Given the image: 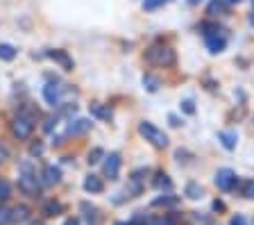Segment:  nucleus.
I'll use <instances>...</instances> for the list:
<instances>
[{
    "mask_svg": "<svg viewBox=\"0 0 254 225\" xmlns=\"http://www.w3.org/2000/svg\"><path fill=\"white\" fill-rule=\"evenodd\" d=\"M202 34H204V46L209 53L218 55L227 48V34L218 25H202Z\"/></svg>",
    "mask_w": 254,
    "mask_h": 225,
    "instance_id": "f257e3e1",
    "label": "nucleus"
},
{
    "mask_svg": "<svg viewBox=\"0 0 254 225\" xmlns=\"http://www.w3.org/2000/svg\"><path fill=\"white\" fill-rule=\"evenodd\" d=\"M145 62L152 66H173L175 64V50L166 43H154L145 50Z\"/></svg>",
    "mask_w": 254,
    "mask_h": 225,
    "instance_id": "f03ea898",
    "label": "nucleus"
},
{
    "mask_svg": "<svg viewBox=\"0 0 254 225\" xmlns=\"http://www.w3.org/2000/svg\"><path fill=\"white\" fill-rule=\"evenodd\" d=\"M138 132H141L143 139L150 141L154 148H166V146H168V134H166L164 130H159L154 123H150V121L138 123Z\"/></svg>",
    "mask_w": 254,
    "mask_h": 225,
    "instance_id": "7ed1b4c3",
    "label": "nucleus"
},
{
    "mask_svg": "<svg viewBox=\"0 0 254 225\" xmlns=\"http://www.w3.org/2000/svg\"><path fill=\"white\" fill-rule=\"evenodd\" d=\"M145 177H148V168H136L127 180V198H136L141 196L143 187H145Z\"/></svg>",
    "mask_w": 254,
    "mask_h": 225,
    "instance_id": "20e7f679",
    "label": "nucleus"
},
{
    "mask_svg": "<svg viewBox=\"0 0 254 225\" xmlns=\"http://www.w3.org/2000/svg\"><path fill=\"white\" fill-rule=\"evenodd\" d=\"M32 132H34V121L21 116V114L11 121V134H14L16 139H30Z\"/></svg>",
    "mask_w": 254,
    "mask_h": 225,
    "instance_id": "39448f33",
    "label": "nucleus"
},
{
    "mask_svg": "<svg viewBox=\"0 0 254 225\" xmlns=\"http://www.w3.org/2000/svg\"><path fill=\"white\" fill-rule=\"evenodd\" d=\"M213 182H216V187L220 189V191H232V189H236L238 177L232 168H220V171L216 173V180H213Z\"/></svg>",
    "mask_w": 254,
    "mask_h": 225,
    "instance_id": "423d86ee",
    "label": "nucleus"
},
{
    "mask_svg": "<svg viewBox=\"0 0 254 225\" xmlns=\"http://www.w3.org/2000/svg\"><path fill=\"white\" fill-rule=\"evenodd\" d=\"M18 189H21L25 196H32V198H37L39 191H41V184H39L37 175H30V173H23L18 177Z\"/></svg>",
    "mask_w": 254,
    "mask_h": 225,
    "instance_id": "0eeeda50",
    "label": "nucleus"
},
{
    "mask_svg": "<svg viewBox=\"0 0 254 225\" xmlns=\"http://www.w3.org/2000/svg\"><path fill=\"white\" fill-rule=\"evenodd\" d=\"M121 155L118 152H109L105 157V164H102V173H105L109 180H118V173H121Z\"/></svg>",
    "mask_w": 254,
    "mask_h": 225,
    "instance_id": "6e6552de",
    "label": "nucleus"
},
{
    "mask_svg": "<svg viewBox=\"0 0 254 225\" xmlns=\"http://www.w3.org/2000/svg\"><path fill=\"white\" fill-rule=\"evenodd\" d=\"M43 98H46L48 105H53V107H57L59 100H62V89H59L55 82H48L46 86H43Z\"/></svg>",
    "mask_w": 254,
    "mask_h": 225,
    "instance_id": "1a4fd4ad",
    "label": "nucleus"
},
{
    "mask_svg": "<svg viewBox=\"0 0 254 225\" xmlns=\"http://www.w3.org/2000/svg\"><path fill=\"white\" fill-rule=\"evenodd\" d=\"M79 209L84 212V219H86V223H89V225H100L102 216H100V209L95 207V205L82 203V205H79Z\"/></svg>",
    "mask_w": 254,
    "mask_h": 225,
    "instance_id": "9d476101",
    "label": "nucleus"
},
{
    "mask_svg": "<svg viewBox=\"0 0 254 225\" xmlns=\"http://www.w3.org/2000/svg\"><path fill=\"white\" fill-rule=\"evenodd\" d=\"M218 139H220V144L227 150H234L238 144V134L232 132V130H220V132H218Z\"/></svg>",
    "mask_w": 254,
    "mask_h": 225,
    "instance_id": "9b49d317",
    "label": "nucleus"
},
{
    "mask_svg": "<svg viewBox=\"0 0 254 225\" xmlns=\"http://www.w3.org/2000/svg\"><path fill=\"white\" fill-rule=\"evenodd\" d=\"M48 55H50V57H53L55 62H59L64 71H73V59H70L68 55L64 53V50H50Z\"/></svg>",
    "mask_w": 254,
    "mask_h": 225,
    "instance_id": "f8f14e48",
    "label": "nucleus"
},
{
    "mask_svg": "<svg viewBox=\"0 0 254 225\" xmlns=\"http://www.w3.org/2000/svg\"><path fill=\"white\" fill-rule=\"evenodd\" d=\"M89 128H91V121H89V118H77V121H73V123L68 125V130H66V137H68V134H82V132H86Z\"/></svg>",
    "mask_w": 254,
    "mask_h": 225,
    "instance_id": "ddd939ff",
    "label": "nucleus"
},
{
    "mask_svg": "<svg viewBox=\"0 0 254 225\" xmlns=\"http://www.w3.org/2000/svg\"><path fill=\"white\" fill-rule=\"evenodd\" d=\"M41 177L46 184H57L59 180H62V171H59L57 166H46L41 173Z\"/></svg>",
    "mask_w": 254,
    "mask_h": 225,
    "instance_id": "4468645a",
    "label": "nucleus"
},
{
    "mask_svg": "<svg viewBox=\"0 0 254 225\" xmlns=\"http://www.w3.org/2000/svg\"><path fill=\"white\" fill-rule=\"evenodd\" d=\"M177 205H180V198H177V196H170V193L159 196V198L152 200V207H177Z\"/></svg>",
    "mask_w": 254,
    "mask_h": 225,
    "instance_id": "2eb2a0df",
    "label": "nucleus"
},
{
    "mask_svg": "<svg viewBox=\"0 0 254 225\" xmlns=\"http://www.w3.org/2000/svg\"><path fill=\"white\" fill-rule=\"evenodd\" d=\"M84 189L89 193H100L102 189H105V184H102V180L98 175H86L84 180Z\"/></svg>",
    "mask_w": 254,
    "mask_h": 225,
    "instance_id": "dca6fc26",
    "label": "nucleus"
},
{
    "mask_svg": "<svg viewBox=\"0 0 254 225\" xmlns=\"http://www.w3.org/2000/svg\"><path fill=\"white\" fill-rule=\"evenodd\" d=\"M30 219V207L27 205H18V207L11 209V221L14 223H25Z\"/></svg>",
    "mask_w": 254,
    "mask_h": 225,
    "instance_id": "f3484780",
    "label": "nucleus"
},
{
    "mask_svg": "<svg viewBox=\"0 0 254 225\" xmlns=\"http://www.w3.org/2000/svg\"><path fill=\"white\" fill-rule=\"evenodd\" d=\"M64 212V205L59 203V200H48L46 205H43V214L46 216H59Z\"/></svg>",
    "mask_w": 254,
    "mask_h": 225,
    "instance_id": "a211bd4d",
    "label": "nucleus"
},
{
    "mask_svg": "<svg viewBox=\"0 0 254 225\" xmlns=\"http://www.w3.org/2000/svg\"><path fill=\"white\" fill-rule=\"evenodd\" d=\"M154 187H157V189H170V187H173V180L168 177V173L159 171L157 175H154Z\"/></svg>",
    "mask_w": 254,
    "mask_h": 225,
    "instance_id": "6ab92c4d",
    "label": "nucleus"
},
{
    "mask_svg": "<svg viewBox=\"0 0 254 225\" xmlns=\"http://www.w3.org/2000/svg\"><path fill=\"white\" fill-rule=\"evenodd\" d=\"M186 196H189L190 200H197V198H202V196H204V189H202L197 182H189V184H186Z\"/></svg>",
    "mask_w": 254,
    "mask_h": 225,
    "instance_id": "aec40b11",
    "label": "nucleus"
},
{
    "mask_svg": "<svg viewBox=\"0 0 254 225\" xmlns=\"http://www.w3.org/2000/svg\"><path fill=\"white\" fill-rule=\"evenodd\" d=\"M190 225H213V219L206 214H200V212H193L190 214Z\"/></svg>",
    "mask_w": 254,
    "mask_h": 225,
    "instance_id": "412c9836",
    "label": "nucleus"
},
{
    "mask_svg": "<svg viewBox=\"0 0 254 225\" xmlns=\"http://www.w3.org/2000/svg\"><path fill=\"white\" fill-rule=\"evenodd\" d=\"M16 57V48L9 46V43H0V59H5V62H11Z\"/></svg>",
    "mask_w": 254,
    "mask_h": 225,
    "instance_id": "4be33fe9",
    "label": "nucleus"
},
{
    "mask_svg": "<svg viewBox=\"0 0 254 225\" xmlns=\"http://www.w3.org/2000/svg\"><path fill=\"white\" fill-rule=\"evenodd\" d=\"M9 198H11V184L7 180H0V203H5Z\"/></svg>",
    "mask_w": 254,
    "mask_h": 225,
    "instance_id": "5701e85b",
    "label": "nucleus"
},
{
    "mask_svg": "<svg viewBox=\"0 0 254 225\" xmlns=\"http://www.w3.org/2000/svg\"><path fill=\"white\" fill-rule=\"evenodd\" d=\"M9 223H14L11 221V209L5 207V205H0V225H9Z\"/></svg>",
    "mask_w": 254,
    "mask_h": 225,
    "instance_id": "b1692460",
    "label": "nucleus"
},
{
    "mask_svg": "<svg viewBox=\"0 0 254 225\" xmlns=\"http://www.w3.org/2000/svg\"><path fill=\"white\" fill-rule=\"evenodd\" d=\"M91 112H93L95 116L105 118V121H109V118H111V112L107 107H102V105H91Z\"/></svg>",
    "mask_w": 254,
    "mask_h": 225,
    "instance_id": "393cba45",
    "label": "nucleus"
},
{
    "mask_svg": "<svg viewBox=\"0 0 254 225\" xmlns=\"http://www.w3.org/2000/svg\"><path fill=\"white\" fill-rule=\"evenodd\" d=\"M143 84H145L148 91H157L159 89V80L154 77V75H145V77H143Z\"/></svg>",
    "mask_w": 254,
    "mask_h": 225,
    "instance_id": "a878e982",
    "label": "nucleus"
},
{
    "mask_svg": "<svg viewBox=\"0 0 254 225\" xmlns=\"http://www.w3.org/2000/svg\"><path fill=\"white\" fill-rule=\"evenodd\" d=\"M102 157H105V150H102V148H93L89 152V159H86V161H89V164H98Z\"/></svg>",
    "mask_w": 254,
    "mask_h": 225,
    "instance_id": "bb28decb",
    "label": "nucleus"
},
{
    "mask_svg": "<svg viewBox=\"0 0 254 225\" xmlns=\"http://www.w3.org/2000/svg\"><path fill=\"white\" fill-rule=\"evenodd\" d=\"M161 5H164V0H143V9H148V11L157 9Z\"/></svg>",
    "mask_w": 254,
    "mask_h": 225,
    "instance_id": "cd10ccee",
    "label": "nucleus"
},
{
    "mask_svg": "<svg viewBox=\"0 0 254 225\" xmlns=\"http://www.w3.org/2000/svg\"><path fill=\"white\" fill-rule=\"evenodd\" d=\"M150 225H173V221H170V216H154V219H150Z\"/></svg>",
    "mask_w": 254,
    "mask_h": 225,
    "instance_id": "c85d7f7f",
    "label": "nucleus"
},
{
    "mask_svg": "<svg viewBox=\"0 0 254 225\" xmlns=\"http://www.w3.org/2000/svg\"><path fill=\"white\" fill-rule=\"evenodd\" d=\"M243 196H245V198H250V200H254V180H250V182H245Z\"/></svg>",
    "mask_w": 254,
    "mask_h": 225,
    "instance_id": "c756f323",
    "label": "nucleus"
},
{
    "mask_svg": "<svg viewBox=\"0 0 254 225\" xmlns=\"http://www.w3.org/2000/svg\"><path fill=\"white\" fill-rule=\"evenodd\" d=\"M55 128H57V116H50L46 121V125H43V130H46V132H53Z\"/></svg>",
    "mask_w": 254,
    "mask_h": 225,
    "instance_id": "7c9ffc66",
    "label": "nucleus"
},
{
    "mask_svg": "<svg viewBox=\"0 0 254 225\" xmlns=\"http://www.w3.org/2000/svg\"><path fill=\"white\" fill-rule=\"evenodd\" d=\"M229 225H248V221H245V216L236 214V216H232V221H229Z\"/></svg>",
    "mask_w": 254,
    "mask_h": 225,
    "instance_id": "2f4dec72",
    "label": "nucleus"
},
{
    "mask_svg": "<svg viewBox=\"0 0 254 225\" xmlns=\"http://www.w3.org/2000/svg\"><path fill=\"white\" fill-rule=\"evenodd\" d=\"M182 109H184L186 114H193V112H195V107H193V100H184V102H182Z\"/></svg>",
    "mask_w": 254,
    "mask_h": 225,
    "instance_id": "473e14b6",
    "label": "nucleus"
},
{
    "mask_svg": "<svg viewBox=\"0 0 254 225\" xmlns=\"http://www.w3.org/2000/svg\"><path fill=\"white\" fill-rule=\"evenodd\" d=\"M43 152V146L41 144H32L30 146V155H41Z\"/></svg>",
    "mask_w": 254,
    "mask_h": 225,
    "instance_id": "72a5a7b5",
    "label": "nucleus"
},
{
    "mask_svg": "<svg viewBox=\"0 0 254 225\" xmlns=\"http://www.w3.org/2000/svg\"><path fill=\"white\" fill-rule=\"evenodd\" d=\"M168 118H170V125H173V128H180V125H182V123H180V118L175 116V114H170Z\"/></svg>",
    "mask_w": 254,
    "mask_h": 225,
    "instance_id": "f704fd0d",
    "label": "nucleus"
},
{
    "mask_svg": "<svg viewBox=\"0 0 254 225\" xmlns=\"http://www.w3.org/2000/svg\"><path fill=\"white\" fill-rule=\"evenodd\" d=\"M213 209H216V212H222V209H225V205H222L220 200H216V203H213Z\"/></svg>",
    "mask_w": 254,
    "mask_h": 225,
    "instance_id": "c9c22d12",
    "label": "nucleus"
},
{
    "mask_svg": "<svg viewBox=\"0 0 254 225\" xmlns=\"http://www.w3.org/2000/svg\"><path fill=\"white\" fill-rule=\"evenodd\" d=\"M64 225H79V221L77 219H66V223Z\"/></svg>",
    "mask_w": 254,
    "mask_h": 225,
    "instance_id": "e433bc0d",
    "label": "nucleus"
},
{
    "mask_svg": "<svg viewBox=\"0 0 254 225\" xmlns=\"http://www.w3.org/2000/svg\"><path fill=\"white\" fill-rule=\"evenodd\" d=\"M220 2H225V5H238L241 0H220Z\"/></svg>",
    "mask_w": 254,
    "mask_h": 225,
    "instance_id": "4c0bfd02",
    "label": "nucleus"
},
{
    "mask_svg": "<svg viewBox=\"0 0 254 225\" xmlns=\"http://www.w3.org/2000/svg\"><path fill=\"white\" fill-rule=\"evenodd\" d=\"M189 2H190V5H200L202 0H189Z\"/></svg>",
    "mask_w": 254,
    "mask_h": 225,
    "instance_id": "58836bf2",
    "label": "nucleus"
},
{
    "mask_svg": "<svg viewBox=\"0 0 254 225\" xmlns=\"http://www.w3.org/2000/svg\"><path fill=\"white\" fill-rule=\"evenodd\" d=\"M250 23H252V25H254V14H252V16H250Z\"/></svg>",
    "mask_w": 254,
    "mask_h": 225,
    "instance_id": "ea45409f",
    "label": "nucleus"
},
{
    "mask_svg": "<svg viewBox=\"0 0 254 225\" xmlns=\"http://www.w3.org/2000/svg\"><path fill=\"white\" fill-rule=\"evenodd\" d=\"M116 225H127V223H123V221H118V223Z\"/></svg>",
    "mask_w": 254,
    "mask_h": 225,
    "instance_id": "a19ab883",
    "label": "nucleus"
},
{
    "mask_svg": "<svg viewBox=\"0 0 254 225\" xmlns=\"http://www.w3.org/2000/svg\"><path fill=\"white\" fill-rule=\"evenodd\" d=\"M164 2H170V0H164Z\"/></svg>",
    "mask_w": 254,
    "mask_h": 225,
    "instance_id": "79ce46f5",
    "label": "nucleus"
},
{
    "mask_svg": "<svg viewBox=\"0 0 254 225\" xmlns=\"http://www.w3.org/2000/svg\"><path fill=\"white\" fill-rule=\"evenodd\" d=\"M252 5H254V0H252Z\"/></svg>",
    "mask_w": 254,
    "mask_h": 225,
    "instance_id": "37998d69",
    "label": "nucleus"
},
{
    "mask_svg": "<svg viewBox=\"0 0 254 225\" xmlns=\"http://www.w3.org/2000/svg\"><path fill=\"white\" fill-rule=\"evenodd\" d=\"M37 225H41V223H37Z\"/></svg>",
    "mask_w": 254,
    "mask_h": 225,
    "instance_id": "c03bdc74",
    "label": "nucleus"
}]
</instances>
